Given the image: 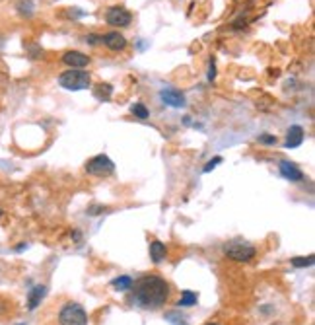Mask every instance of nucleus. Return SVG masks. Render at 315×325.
Wrapping results in <instances>:
<instances>
[{"instance_id": "nucleus-1", "label": "nucleus", "mask_w": 315, "mask_h": 325, "mask_svg": "<svg viewBox=\"0 0 315 325\" xmlns=\"http://www.w3.org/2000/svg\"><path fill=\"white\" fill-rule=\"evenodd\" d=\"M170 298V284L160 276H142L130 286V304L140 310H158Z\"/></svg>"}, {"instance_id": "nucleus-2", "label": "nucleus", "mask_w": 315, "mask_h": 325, "mask_svg": "<svg viewBox=\"0 0 315 325\" xmlns=\"http://www.w3.org/2000/svg\"><path fill=\"white\" fill-rule=\"evenodd\" d=\"M58 84L70 92H78V90H86L92 84V76L90 72L82 70V68H70L58 76Z\"/></svg>"}, {"instance_id": "nucleus-3", "label": "nucleus", "mask_w": 315, "mask_h": 325, "mask_svg": "<svg viewBox=\"0 0 315 325\" xmlns=\"http://www.w3.org/2000/svg\"><path fill=\"white\" fill-rule=\"evenodd\" d=\"M257 250L245 242H240V240H234V242H228L224 246V255L232 261H238V263H247L255 257Z\"/></svg>"}, {"instance_id": "nucleus-4", "label": "nucleus", "mask_w": 315, "mask_h": 325, "mask_svg": "<svg viewBox=\"0 0 315 325\" xmlns=\"http://www.w3.org/2000/svg\"><path fill=\"white\" fill-rule=\"evenodd\" d=\"M58 324L60 325H88L86 310L80 306V304H76V302L64 304L62 310L58 312Z\"/></svg>"}, {"instance_id": "nucleus-5", "label": "nucleus", "mask_w": 315, "mask_h": 325, "mask_svg": "<svg viewBox=\"0 0 315 325\" xmlns=\"http://www.w3.org/2000/svg\"><path fill=\"white\" fill-rule=\"evenodd\" d=\"M86 172L90 176H98V178H107L115 172V164L109 156L105 154H98L94 156L92 160H88L86 164Z\"/></svg>"}, {"instance_id": "nucleus-6", "label": "nucleus", "mask_w": 315, "mask_h": 325, "mask_svg": "<svg viewBox=\"0 0 315 325\" xmlns=\"http://www.w3.org/2000/svg\"><path fill=\"white\" fill-rule=\"evenodd\" d=\"M105 20L113 28H126L132 22V14L126 8H122V6H111L107 10V14H105Z\"/></svg>"}, {"instance_id": "nucleus-7", "label": "nucleus", "mask_w": 315, "mask_h": 325, "mask_svg": "<svg viewBox=\"0 0 315 325\" xmlns=\"http://www.w3.org/2000/svg\"><path fill=\"white\" fill-rule=\"evenodd\" d=\"M160 98H162V102H164L166 106H170V108L179 109L185 106V96H183L179 90H175V88H164V90L160 92Z\"/></svg>"}, {"instance_id": "nucleus-8", "label": "nucleus", "mask_w": 315, "mask_h": 325, "mask_svg": "<svg viewBox=\"0 0 315 325\" xmlns=\"http://www.w3.org/2000/svg\"><path fill=\"white\" fill-rule=\"evenodd\" d=\"M62 62L70 68H86L90 64V56L80 51H66L62 54Z\"/></svg>"}, {"instance_id": "nucleus-9", "label": "nucleus", "mask_w": 315, "mask_h": 325, "mask_svg": "<svg viewBox=\"0 0 315 325\" xmlns=\"http://www.w3.org/2000/svg\"><path fill=\"white\" fill-rule=\"evenodd\" d=\"M278 170H280V176L284 178V180L288 181H302L304 180V174H302V170L298 168L294 162H280L278 164Z\"/></svg>"}, {"instance_id": "nucleus-10", "label": "nucleus", "mask_w": 315, "mask_h": 325, "mask_svg": "<svg viewBox=\"0 0 315 325\" xmlns=\"http://www.w3.org/2000/svg\"><path fill=\"white\" fill-rule=\"evenodd\" d=\"M104 45L111 51H122L126 47V39L119 32H109L104 36Z\"/></svg>"}, {"instance_id": "nucleus-11", "label": "nucleus", "mask_w": 315, "mask_h": 325, "mask_svg": "<svg viewBox=\"0 0 315 325\" xmlns=\"http://www.w3.org/2000/svg\"><path fill=\"white\" fill-rule=\"evenodd\" d=\"M304 138H306L304 128L300 125H292L288 128V136H286V144H284V148H298V146L304 142Z\"/></svg>"}, {"instance_id": "nucleus-12", "label": "nucleus", "mask_w": 315, "mask_h": 325, "mask_svg": "<svg viewBox=\"0 0 315 325\" xmlns=\"http://www.w3.org/2000/svg\"><path fill=\"white\" fill-rule=\"evenodd\" d=\"M45 294H47V286L45 284H35L34 288L30 290V294H28V310L34 312L35 308L41 304V300L45 298Z\"/></svg>"}, {"instance_id": "nucleus-13", "label": "nucleus", "mask_w": 315, "mask_h": 325, "mask_svg": "<svg viewBox=\"0 0 315 325\" xmlns=\"http://www.w3.org/2000/svg\"><path fill=\"white\" fill-rule=\"evenodd\" d=\"M150 257H152V263L160 265V263L168 257V248H166V244H162V242L154 240V242L150 244Z\"/></svg>"}, {"instance_id": "nucleus-14", "label": "nucleus", "mask_w": 315, "mask_h": 325, "mask_svg": "<svg viewBox=\"0 0 315 325\" xmlns=\"http://www.w3.org/2000/svg\"><path fill=\"white\" fill-rule=\"evenodd\" d=\"M196 302H198V294H196V292H192V290H183V294H181L177 306L179 308H191V306H194Z\"/></svg>"}, {"instance_id": "nucleus-15", "label": "nucleus", "mask_w": 315, "mask_h": 325, "mask_svg": "<svg viewBox=\"0 0 315 325\" xmlns=\"http://www.w3.org/2000/svg\"><path fill=\"white\" fill-rule=\"evenodd\" d=\"M132 282H134V280H132L128 274H121V276H117V278L111 280V286L115 290H130Z\"/></svg>"}, {"instance_id": "nucleus-16", "label": "nucleus", "mask_w": 315, "mask_h": 325, "mask_svg": "<svg viewBox=\"0 0 315 325\" xmlns=\"http://www.w3.org/2000/svg\"><path fill=\"white\" fill-rule=\"evenodd\" d=\"M34 0H20L18 2V12L22 14V16H26V18H32L34 16Z\"/></svg>"}, {"instance_id": "nucleus-17", "label": "nucleus", "mask_w": 315, "mask_h": 325, "mask_svg": "<svg viewBox=\"0 0 315 325\" xmlns=\"http://www.w3.org/2000/svg\"><path fill=\"white\" fill-rule=\"evenodd\" d=\"M314 263H315L314 255H308V257H294V259H292V267H296V269L312 267Z\"/></svg>"}, {"instance_id": "nucleus-18", "label": "nucleus", "mask_w": 315, "mask_h": 325, "mask_svg": "<svg viewBox=\"0 0 315 325\" xmlns=\"http://www.w3.org/2000/svg\"><path fill=\"white\" fill-rule=\"evenodd\" d=\"M166 320H168L172 325H187L185 318H183L179 312H168V314H166Z\"/></svg>"}, {"instance_id": "nucleus-19", "label": "nucleus", "mask_w": 315, "mask_h": 325, "mask_svg": "<svg viewBox=\"0 0 315 325\" xmlns=\"http://www.w3.org/2000/svg\"><path fill=\"white\" fill-rule=\"evenodd\" d=\"M130 111H132V115L138 117V119H148V117H150V113H148V109H146L144 104H134V106L130 108Z\"/></svg>"}, {"instance_id": "nucleus-20", "label": "nucleus", "mask_w": 315, "mask_h": 325, "mask_svg": "<svg viewBox=\"0 0 315 325\" xmlns=\"http://www.w3.org/2000/svg\"><path fill=\"white\" fill-rule=\"evenodd\" d=\"M111 86L109 84H100V88L96 90V98H100L102 102H105V100H109L111 98Z\"/></svg>"}, {"instance_id": "nucleus-21", "label": "nucleus", "mask_w": 315, "mask_h": 325, "mask_svg": "<svg viewBox=\"0 0 315 325\" xmlns=\"http://www.w3.org/2000/svg\"><path fill=\"white\" fill-rule=\"evenodd\" d=\"M218 164H222V156H216V158L208 160V162H206V166L202 168V172H204V174H210L214 168H218Z\"/></svg>"}, {"instance_id": "nucleus-22", "label": "nucleus", "mask_w": 315, "mask_h": 325, "mask_svg": "<svg viewBox=\"0 0 315 325\" xmlns=\"http://www.w3.org/2000/svg\"><path fill=\"white\" fill-rule=\"evenodd\" d=\"M102 212H105L104 204H92V206H88V210H86L88 216H98V214H102Z\"/></svg>"}, {"instance_id": "nucleus-23", "label": "nucleus", "mask_w": 315, "mask_h": 325, "mask_svg": "<svg viewBox=\"0 0 315 325\" xmlns=\"http://www.w3.org/2000/svg\"><path fill=\"white\" fill-rule=\"evenodd\" d=\"M84 39H86L88 45H100V43H104V36H96V34H88Z\"/></svg>"}, {"instance_id": "nucleus-24", "label": "nucleus", "mask_w": 315, "mask_h": 325, "mask_svg": "<svg viewBox=\"0 0 315 325\" xmlns=\"http://www.w3.org/2000/svg\"><path fill=\"white\" fill-rule=\"evenodd\" d=\"M259 142L261 144H276V136H272V134H261L259 136Z\"/></svg>"}, {"instance_id": "nucleus-25", "label": "nucleus", "mask_w": 315, "mask_h": 325, "mask_svg": "<svg viewBox=\"0 0 315 325\" xmlns=\"http://www.w3.org/2000/svg\"><path fill=\"white\" fill-rule=\"evenodd\" d=\"M216 78V64H214V60H210V72H208V80L212 82Z\"/></svg>"}, {"instance_id": "nucleus-26", "label": "nucleus", "mask_w": 315, "mask_h": 325, "mask_svg": "<svg viewBox=\"0 0 315 325\" xmlns=\"http://www.w3.org/2000/svg\"><path fill=\"white\" fill-rule=\"evenodd\" d=\"M72 240H74L76 244H80V242H82V234H80L78 230H74V232H72Z\"/></svg>"}, {"instance_id": "nucleus-27", "label": "nucleus", "mask_w": 315, "mask_h": 325, "mask_svg": "<svg viewBox=\"0 0 315 325\" xmlns=\"http://www.w3.org/2000/svg\"><path fill=\"white\" fill-rule=\"evenodd\" d=\"M26 248H28V246H26V244H20V246H16V252H24V250H26Z\"/></svg>"}, {"instance_id": "nucleus-28", "label": "nucleus", "mask_w": 315, "mask_h": 325, "mask_svg": "<svg viewBox=\"0 0 315 325\" xmlns=\"http://www.w3.org/2000/svg\"><path fill=\"white\" fill-rule=\"evenodd\" d=\"M208 325H218V324H208Z\"/></svg>"}, {"instance_id": "nucleus-29", "label": "nucleus", "mask_w": 315, "mask_h": 325, "mask_svg": "<svg viewBox=\"0 0 315 325\" xmlns=\"http://www.w3.org/2000/svg\"><path fill=\"white\" fill-rule=\"evenodd\" d=\"M18 325H26V324H18Z\"/></svg>"}, {"instance_id": "nucleus-30", "label": "nucleus", "mask_w": 315, "mask_h": 325, "mask_svg": "<svg viewBox=\"0 0 315 325\" xmlns=\"http://www.w3.org/2000/svg\"><path fill=\"white\" fill-rule=\"evenodd\" d=\"M0 216H2V210H0Z\"/></svg>"}]
</instances>
